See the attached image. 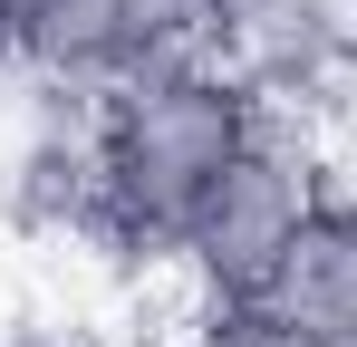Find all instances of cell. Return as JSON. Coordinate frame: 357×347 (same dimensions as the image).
<instances>
[{
    "mask_svg": "<svg viewBox=\"0 0 357 347\" xmlns=\"http://www.w3.org/2000/svg\"><path fill=\"white\" fill-rule=\"evenodd\" d=\"M271 125V107L241 87L222 58L193 68H145L97 97V164H107V251L116 261H165L193 222V203L241 164V145Z\"/></svg>",
    "mask_w": 357,
    "mask_h": 347,
    "instance_id": "6da1fadb",
    "label": "cell"
},
{
    "mask_svg": "<svg viewBox=\"0 0 357 347\" xmlns=\"http://www.w3.org/2000/svg\"><path fill=\"white\" fill-rule=\"evenodd\" d=\"M328 183H338L328 135L299 125V116H271L241 145V164L193 203V222L174 241V270L193 280V299H261V280L280 270L299 222L328 203Z\"/></svg>",
    "mask_w": 357,
    "mask_h": 347,
    "instance_id": "7a4b0ae2",
    "label": "cell"
},
{
    "mask_svg": "<svg viewBox=\"0 0 357 347\" xmlns=\"http://www.w3.org/2000/svg\"><path fill=\"white\" fill-rule=\"evenodd\" d=\"M213 58L271 116L328 135V116L357 107V0H222Z\"/></svg>",
    "mask_w": 357,
    "mask_h": 347,
    "instance_id": "3957f363",
    "label": "cell"
},
{
    "mask_svg": "<svg viewBox=\"0 0 357 347\" xmlns=\"http://www.w3.org/2000/svg\"><path fill=\"white\" fill-rule=\"evenodd\" d=\"M0 213L29 241H87L107 251V164H97V97L39 87L0 145Z\"/></svg>",
    "mask_w": 357,
    "mask_h": 347,
    "instance_id": "277c9868",
    "label": "cell"
},
{
    "mask_svg": "<svg viewBox=\"0 0 357 347\" xmlns=\"http://www.w3.org/2000/svg\"><path fill=\"white\" fill-rule=\"evenodd\" d=\"M261 309L290 328V347H357V174L328 183V203L299 222L280 270L261 280Z\"/></svg>",
    "mask_w": 357,
    "mask_h": 347,
    "instance_id": "5b68a950",
    "label": "cell"
},
{
    "mask_svg": "<svg viewBox=\"0 0 357 347\" xmlns=\"http://www.w3.org/2000/svg\"><path fill=\"white\" fill-rule=\"evenodd\" d=\"M20 77L59 97H107L126 77V0H20Z\"/></svg>",
    "mask_w": 357,
    "mask_h": 347,
    "instance_id": "8992f818",
    "label": "cell"
},
{
    "mask_svg": "<svg viewBox=\"0 0 357 347\" xmlns=\"http://www.w3.org/2000/svg\"><path fill=\"white\" fill-rule=\"evenodd\" d=\"M213 29H222V0H126V77L213 58Z\"/></svg>",
    "mask_w": 357,
    "mask_h": 347,
    "instance_id": "52a82bcc",
    "label": "cell"
},
{
    "mask_svg": "<svg viewBox=\"0 0 357 347\" xmlns=\"http://www.w3.org/2000/svg\"><path fill=\"white\" fill-rule=\"evenodd\" d=\"M174 347H290V328L261 299H193L174 318Z\"/></svg>",
    "mask_w": 357,
    "mask_h": 347,
    "instance_id": "ba28073f",
    "label": "cell"
},
{
    "mask_svg": "<svg viewBox=\"0 0 357 347\" xmlns=\"http://www.w3.org/2000/svg\"><path fill=\"white\" fill-rule=\"evenodd\" d=\"M0 77H20V0H0Z\"/></svg>",
    "mask_w": 357,
    "mask_h": 347,
    "instance_id": "9c48e42d",
    "label": "cell"
},
{
    "mask_svg": "<svg viewBox=\"0 0 357 347\" xmlns=\"http://www.w3.org/2000/svg\"><path fill=\"white\" fill-rule=\"evenodd\" d=\"M0 347H68V338H29V328H10V338H0Z\"/></svg>",
    "mask_w": 357,
    "mask_h": 347,
    "instance_id": "30bf717a",
    "label": "cell"
}]
</instances>
